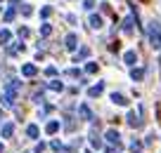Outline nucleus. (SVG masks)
Returning a JSON list of instances; mask_svg holds the SVG:
<instances>
[{"instance_id": "1", "label": "nucleus", "mask_w": 161, "mask_h": 153, "mask_svg": "<svg viewBox=\"0 0 161 153\" xmlns=\"http://www.w3.org/2000/svg\"><path fill=\"white\" fill-rule=\"evenodd\" d=\"M147 40L154 49H161V24L152 19L149 26H147Z\"/></svg>"}, {"instance_id": "2", "label": "nucleus", "mask_w": 161, "mask_h": 153, "mask_svg": "<svg viewBox=\"0 0 161 153\" xmlns=\"http://www.w3.org/2000/svg\"><path fill=\"white\" fill-rule=\"evenodd\" d=\"M126 123L130 125V127H140V125H142V118H140V113H135V111H130V113L126 115Z\"/></svg>"}, {"instance_id": "3", "label": "nucleus", "mask_w": 161, "mask_h": 153, "mask_svg": "<svg viewBox=\"0 0 161 153\" xmlns=\"http://www.w3.org/2000/svg\"><path fill=\"white\" fill-rule=\"evenodd\" d=\"M107 141H109L111 146H121V134L116 132V130H109V132H107Z\"/></svg>"}, {"instance_id": "4", "label": "nucleus", "mask_w": 161, "mask_h": 153, "mask_svg": "<svg viewBox=\"0 0 161 153\" xmlns=\"http://www.w3.org/2000/svg\"><path fill=\"white\" fill-rule=\"evenodd\" d=\"M133 24H137V14H130L123 19V33H130L133 31Z\"/></svg>"}, {"instance_id": "5", "label": "nucleus", "mask_w": 161, "mask_h": 153, "mask_svg": "<svg viewBox=\"0 0 161 153\" xmlns=\"http://www.w3.org/2000/svg\"><path fill=\"white\" fill-rule=\"evenodd\" d=\"M0 134H3V139H10L12 134H14V125H12V123H5V125H3V130H0Z\"/></svg>"}, {"instance_id": "6", "label": "nucleus", "mask_w": 161, "mask_h": 153, "mask_svg": "<svg viewBox=\"0 0 161 153\" xmlns=\"http://www.w3.org/2000/svg\"><path fill=\"white\" fill-rule=\"evenodd\" d=\"M78 115H80L83 120H90V118H92V111L88 109V104H80V106H78Z\"/></svg>"}, {"instance_id": "7", "label": "nucleus", "mask_w": 161, "mask_h": 153, "mask_svg": "<svg viewBox=\"0 0 161 153\" xmlns=\"http://www.w3.org/2000/svg\"><path fill=\"white\" fill-rule=\"evenodd\" d=\"M111 101H114V104H119V106H128V99L123 97L121 92H114V94H111Z\"/></svg>"}, {"instance_id": "8", "label": "nucleus", "mask_w": 161, "mask_h": 153, "mask_svg": "<svg viewBox=\"0 0 161 153\" xmlns=\"http://www.w3.org/2000/svg\"><path fill=\"white\" fill-rule=\"evenodd\" d=\"M102 92H104V85H102V83H97V85H92V87L88 89V97H100Z\"/></svg>"}, {"instance_id": "9", "label": "nucleus", "mask_w": 161, "mask_h": 153, "mask_svg": "<svg viewBox=\"0 0 161 153\" xmlns=\"http://www.w3.org/2000/svg\"><path fill=\"white\" fill-rule=\"evenodd\" d=\"M123 61H126L128 66H135V61H137V54L133 52V49H128L126 54H123Z\"/></svg>"}, {"instance_id": "10", "label": "nucleus", "mask_w": 161, "mask_h": 153, "mask_svg": "<svg viewBox=\"0 0 161 153\" xmlns=\"http://www.w3.org/2000/svg\"><path fill=\"white\" fill-rule=\"evenodd\" d=\"M76 45H78L76 33H69V35H66V49H76Z\"/></svg>"}, {"instance_id": "11", "label": "nucleus", "mask_w": 161, "mask_h": 153, "mask_svg": "<svg viewBox=\"0 0 161 153\" xmlns=\"http://www.w3.org/2000/svg\"><path fill=\"white\" fill-rule=\"evenodd\" d=\"M21 73H24L26 78H33V75H36V66H33V64H26V66H21Z\"/></svg>"}, {"instance_id": "12", "label": "nucleus", "mask_w": 161, "mask_h": 153, "mask_svg": "<svg viewBox=\"0 0 161 153\" xmlns=\"http://www.w3.org/2000/svg\"><path fill=\"white\" fill-rule=\"evenodd\" d=\"M57 130H59V123H57V120H50V123L45 125V132H47V134H55Z\"/></svg>"}, {"instance_id": "13", "label": "nucleus", "mask_w": 161, "mask_h": 153, "mask_svg": "<svg viewBox=\"0 0 161 153\" xmlns=\"http://www.w3.org/2000/svg\"><path fill=\"white\" fill-rule=\"evenodd\" d=\"M90 26H92V28H102V17L100 14H92L90 17Z\"/></svg>"}, {"instance_id": "14", "label": "nucleus", "mask_w": 161, "mask_h": 153, "mask_svg": "<svg viewBox=\"0 0 161 153\" xmlns=\"http://www.w3.org/2000/svg\"><path fill=\"white\" fill-rule=\"evenodd\" d=\"M142 146H145V144H142V141H137V139H133V141H130V153H140V151H142Z\"/></svg>"}, {"instance_id": "15", "label": "nucleus", "mask_w": 161, "mask_h": 153, "mask_svg": "<svg viewBox=\"0 0 161 153\" xmlns=\"http://www.w3.org/2000/svg\"><path fill=\"white\" fill-rule=\"evenodd\" d=\"M26 134H29L31 139H38V125H29V127H26Z\"/></svg>"}, {"instance_id": "16", "label": "nucleus", "mask_w": 161, "mask_h": 153, "mask_svg": "<svg viewBox=\"0 0 161 153\" xmlns=\"http://www.w3.org/2000/svg\"><path fill=\"white\" fill-rule=\"evenodd\" d=\"M50 89H55V92H62V89H64V85H62V80H50Z\"/></svg>"}, {"instance_id": "17", "label": "nucleus", "mask_w": 161, "mask_h": 153, "mask_svg": "<svg viewBox=\"0 0 161 153\" xmlns=\"http://www.w3.org/2000/svg\"><path fill=\"white\" fill-rule=\"evenodd\" d=\"M142 75H145V69H133L130 71V78L133 80H142Z\"/></svg>"}, {"instance_id": "18", "label": "nucleus", "mask_w": 161, "mask_h": 153, "mask_svg": "<svg viewBox=\"0 0 161 153\" xmlns=\"http://www.w3.org/2000/svg\"><path fill=\"white\" fill-rule=\"evenodd\" d=\"M88 54H90V49H88V47H83V49L78 52V54H76V59H74V61H80V59H86Z\"/></svg>"}, {"instance_id": "19", "label": "nucleus", "mask_w": 161, "mask_h": 153, "mask_svg": "<svg viewBox=\"0 0 161 153\" xmlns=\"http://www.w3.org/2000/svg\"><path fill=\"white\" fill-rule=\"evenodd\" d=\"M40 33H43V35H50V33H52L50 24H43V26H40Z\"/></svg>"}, {"instance_id": "20", "label": "nucleus", "mask_w": 161, "mask_h": 153, "mask_svg": "<svg viewBox=\"0 0 161 153\" xmlns=\"http://www.w3.org/2000/svg\"><path fill=\"white\" fill-rule=\"evenodd\" d=\"M50 146H52V151H64V146H62V141H52Z\"/></svg>"}, {"instance_id": "21", "label": "nucleus", "mask_w": 161, "mask_h": 153, "mask_svg": "<svg viewBox=\"0 0 161 153\" xmlns=\"http://www.w3.org/2000/svg\"><path fill=\"white\" fill-rule=\"evenodd\" d=\"M86 71H88V73H95V71H97V64H95V61H90V64L86 66Z\"/></svg>"}, {"instance_id": "22", "label": "nucleus", "mask_w": 161, "mask_h": 153, "mask_svg": "<svg viewBox=\"0 0 161 153\" xmlns=\"http://www.w3.org/2000/svg\"><path fill=\"white\" fill-rule=\"evenodd\" d=\"M12 19H14V10H12V7H10V10L5 12V21H12Z\"/></svg>"}, {"instance_id": "23", "label": "nucleus", "mask_w": 161, "mask_h": 153, "mask_svg": "<svg viewBox=\"0 0 161 153\" xmlns=\"http://www.w3.org/2000/svg\"><path fill=\"white\" fill-rule=\"evenodd\" d=\"M0 40H10V31H7V28L0 31Z\"/></svg>"}, {"instance_id": "24", "label": "nucleus", "mask_w": 161, "mask_h": 153, "mask_svg": "<svg viewBox=\"0 0 161 153\" xmlns=\"http://www.w3.org/2000/svg\"><path fill=\"white\" fill-rule=\"evenodd\" d=\"M83 7H86V10H92V7H95V3H92V0H86V3H83Z\"/></svg>"}, {"instance_id": "25", "label": "nucleus", "mask_w": 161, "mask_h": 153, "mask_svg": "<svg viewBox=\"0 0 161 153\" xmlns=\"http://www.w3.org/2000/svg\"><path fill=\"white\" fill-rule=\"evenodd\" d=\"M40 17H50V7H43V10H40Z\"/></svg>"}, {"instance_id": "26", "label": "nucleus", "mask_w": 161, "mask_h": 153, "mask_svg": "<svg viewBox=\"0 0 161 153\" xmlns=\"http://www.w3.org/2000/svg\"><path fill=\"white\" fill-rule=\"evenodd\" d=\"M43 151H45V144L40 141V144H38V146H36V153H43Z\"/></svg>"}, {"instance_id": "27", "label": "nucleus", "mask_w": 161, "mask_h": 153, "mask_svg": "<svg viewBox=\"0 0 161 153\" xmlns=\"http://www.w3.org/2000/svg\"><path fill=\"white\" fill-rule=\"evenodd\" d=\"M45 73H47V75H55V73H57V69H55V66H47Z\"/></svg>"}, {"instance_id": "28", "label": "nucleus", "mask_w": 161, "mask_h": 153, "mask_svg": "<svg viewBox=\"0 0 161 153\" xmlns=\"http://www.w3.org/2000/svg\"><path fill=\"white\" fill-rule=\"evenodd\" d=\"M66 75H74V78H76V75H80V71H76V69H71V71H66Z\"/></svg>"}, {"instance_id": "29", "label": "nucleus", "mask_w": 161, "mask_h": 153, "mask_svg": "<svg viewBox=\"0 0 161 153\" xmlns=\"http://www.w3.org/2000/svg\"><path fill=\"white\" fill-rule=\"evenodd\" d=\"M0 153H3V141H0Z\"/></svg>"}]
</instances>
